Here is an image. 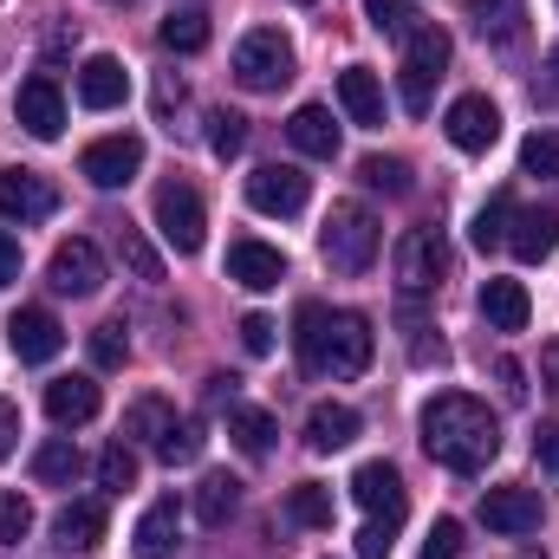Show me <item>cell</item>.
Returning a JSON list of instances; mask_svg holds the SVG:
<instances>
[{
  "instance_id": "1",
  "label": "cell",
  "mask_w": 559,
  "mask_h": 559,
  "mask_svg": "<svg viewBox=\"0 0 559 559\" xmlns=\"http://www.w3.org/2000/svg\"><path fill=\"white\" fill-rule=\"evenodd\" d=\"M417 429H423L429 462H442L449 475H481V468L501 455V423H495V411H488L481 397H468V391L429 397Z\"/></svg>"
},
{
  "instance_id": "2",
  "label": "cell",
  "mask_w": 559,
  "mask_h": 559,
  "mask_svg": "<svg viewBox=\"0 0 559 559\" xmlns=\"http://www.w3.org/2000/svg\"><path fill=\"white\" fill-rule=\"evenodd\" d=\"M293 352L312 378H365L371 352H378V332H371L365 312H325L319 299H306L299 319H293Z\"/></svg>"
},
{
  "instance_id": "3",
  "label": "cell",
  "mask_w": 559,
  "mask_h": 559,
  "mask_svg": "<svg viewBox=\"0 0 559 559\" xmlns=\"http://www.w3.org/2000/svg\"><path fill=\"white\" fill-rule=\"evenodd\" d=\"M378 241L384 235H378V215L365 202H332V215L319 228V254H325L332 274H365L378 261Z\"/></svg>"
},
{
  "instance_id": "4",
  "label": "cell",
  "mask_w": 559,
  "mask_h": 559,
  "mask_svg": "<svg viewBox=\"0 0 559 559\" xmlns=\"http://www.w3.org/2000/svg\"><path fill=\"white\" fill-rule=\"evenodd\" d=\"M442 66H449V33L423 20L417 33L404 39V79H397V92H404V111H411V118L429 111V92H436Z\"/></svg>"
},
{
  "instance_id": "5",
  "label": "cell",
  "mask_w": 559,
  "mask_h": 559,
  "mask_svg": "<svg viewBox=\"0 0 559 559\" xmlns=\"http://www.w3.org/2000/svg\"><path fill=\"white\" fill-rule=\"evenodd\" d=\"M235 79H241L248 92H280V85L293 79V46H286L280 26H254V33L235 46Z\"/></svg>"
},
{
  "instance_id": "6",
  "label": "cell",
  "mask_w": 559,
  "mask_h": 559,
  "mask_svg": "<svg viewBox=\"0 0 559 559\" xmlns=\"http://www.w3.org/2000/svg\"><path fill=\"white\" fill-rule=\"evenodd\" d=\"M156 235H163L176 254H202L209 215H202V195H195L189 182H163V189H156Z\"/></svg>"
},
{
  "instance_id": "7",
  "label": "cell",
  "mask_w": 559,
  "mask_h": 559,
  "mask_svg": "<svg viewBox=\"0 0 559 559\" xmlns=\"http://www.w3.org/2000/svg\"><path fill=\"white\" fill-rule=\"evenodd\" d=\"M442 274H449V248H442V235H436V228H411V235L397 241V286H404V299L436 293Z\"/></svg>"
},
{
  "instance_id": "8",
  "label": "cell",
  "mask_w": 559,
  "mask_h": 559,
  "mask_svg": "<svg viewBox=\"0 0 559 559\" xmlns=\"http://www.w3.org/2000/svg\"><path fill=\"white\" fill-rule=\"evenodd\" d=\"M138 169H143V138L138 131H118V138L85 143V156H79V176H85L92 189H124Z\"/></svg>"
},
{
  "instance_id": "9",
  "label": "cell",
  "mask_w": 559,
  "mask_h": 559,
  "mask_svg": "<svg viewBox=\"0 0 559 559\" xmlns=\"http://www.w3.org/2000/svg\"><path fill=\"white\" fill-rule=\"evenodd\" d=\"M46 280H52V293H66V299H92V293L105 286V254H98L85 235H72V241L52 248Z\"/></svg>"
},
{
  "instance_id": "10",
  "label": "cell",
  "mask_w": 559,
  "mask_h": 559,
  "mask_svg": "<svg viewBox=\"0 0 559 559\" xmlns=\"http://www.w3.org/2000/svg\"><path fill=\"white\" fill-rule=\"evenodd\" d=\"M352 501H358L371 521H384V527H397V521L411 514L404 475H397L391 462H358V475H352Z\"/></svg>"
},
{
  "instance_id": "11",
  "label": "cell",
  "mask_w": 559,
  "mask_h": 559,
  "mask_svg": "<svg viewBox=\"0 0 559 559\" xmlns=\"http://www.w3.org/2000/svg\"><path fill=\"white\" fill-rule=\"evenodd\" d=\"M306 195H312V176L306 169H293V163H261L254 176H248V202L261 209V215H299L306 209Z\"/></svg>"
},
{
  "instance_id": "12",
  "label": "cell",
  "mask_w": 559,
  "mask_h": 559,
  "mask_svg": "<svg viewBox=\"0 0 559 559\" xmlns=\"http://www.w3.org/2000/svg\"><path fill=\"white\" fill-rule=\"evenodd\" d=\"M52 209H59V189H52L46 176H33V169H0V222L33 228V222H46Z\"/></svg>"
},
{
  "instance_id": "13",
  "label": "cell",
  "mask_w": 559,
  "mask_h": 559,
  "mask_svg": "<svg viewBox=\"0 0 559 559\" xmlns=\"http://www.w3.org/2000/svg\"><path fill=\"white\" fill-rule=\"evenodd\" d=\"M7 345H13L20 365H52L59 345H66V325H59L46 306H20V312L7 319Z\"/></svg>"
},
{
  "instance_id": "14",
  "label": "cell",
  "mask_w": 559,
  "mask_h": 559,
  "mask_svg": "<svg viewBox=\"0 0 559 559\" xmlns=\"http://www.w3.org/2000/svg\"><path fill=\"white\" fill-rule=\"evenodd\" d=\"M442 131H449V143H455L462 156H481V150H495V138H501V111H495V98L468 92V98H455V105H449Z\"/></svg>"
},
{
  "instance_id": "15",
  "label": "cell",
  "mask_w": 559,
  "mask_h": 559,
  "mask_svg": "<svg viewBox=\"0 0 559 559\" xmlns=\"http://www.w3.org/2000/svg\"><path fill=\"white\" fill-rule=\"evenodd\" d=\"M13 118H20V131L39 143H52L66 131V98H59V85L46 79V72H33L26 85H20V98H13Z\"/></svg>"
},
{
  "instance_id": "16",
  "label": "cell",
  "mask_w": 559,
  "mask_h": 559,
  "mask_svg": "<svg viewBox=\"0 0 559 559\" xmlns=\"http://www.w3.org/2000/svg\"><path fill=\"white\" fill-rule=\"evenodd\" d=\"M540 495L534 488H488L481 495V527L488 534H508V540H521V534H534L540 527Z\"/></svg>"
},
{
  "instance_id": "17",
  "label": "cell",
  "mask_w": 559,
  "mask_h": 559,
  "mask_svg": "<svg viewBox=\"0 0 559 559\" xmlns=\"http://www.w3.org/2000/svg\"><path fill=\"white\" fill-rule=\"evenodd\" d=\"M228 280L248 286V293H274L286 280V254L267 248V241H254V235H241V241H228Z\"/></svg>"
},
{
  "instance_id": "18",
  "label": "cell",
  "mask_w": 559,
  "mask_h": 559,
  "mask_svg": "<svg viewBox=\"0 0 559 559\" xmlns=\"http://www.w3.org/2000/svg\"><path fill=\"white\" fill-rule=\"evenodd\" d=\"M124 98H131V72H124V59L92 52V59L79 66V105H85V111H118Z\"/></svg>"
},
{
  "instance_id": "19",
  "label": "cell",
  "mask_w": 559,
  "mask_h": 559,
  "mask_svg": "<svg viewBox=\"0 0 559 559\" xmlns=\"http://www.w3.org/2000/svg\"><path fill=\"white\" fill-rule=\"evenodd\" d=\"M559 248V209H514V222H508V254L514 261H547Z\"/></svg>"
},
{
  "instance_id": "20",
  "label": "cell",
  "mask_w": 559,
  "mask_h": 559,
  "mask_svg": "<svg viewBox=\"0 0 559 559\" xmlns=\"http://www.w3.org/2000/svg\"><path fill=\"white\" fill-rule=\"evenodd\" d=\"M176 540H182V508H176V495H163V501L143 508L131 547H138V559H169L176 554Z\"/></svg>"
},
{
  "instance_id": "21",
  "label": "cell",
  "mask_w": 559,
  "mask_h": 559,
  "mask_svg": "<svg viewBox=\"0 0 559 559\" xmlns=\"http://www.w3.org/2000/svg\"><path fill=\"white\" fill-rule=\"evenodd\" d=\"M338 105H345L352 124L378 131V124H384V85H378V72H371V66H345V72H338Z\"/></svg>"
},
{
  "instance_id": "22",
  "label": "cell",
  "mask_w": 559,
  "mask_h": 559,
  "mask_svg": "<svg viewBox=\"0 0 559 559\" xmlns=\"http://www.w3.org/2000/svg\"><path fill=\"white\" fill-rule=\"evenodd\" d=\"M98 384L92 378H52L46 384V417L59 423V429H79V423H92L98 417Z\"/></svg>"
},
{
  "instance_id": "23",
  "label": "cell",
  "mask_w": 559,
  "mask_h": 559,
  "mask_svg": "<svg viewBox=\"0 0 559 559\" xmlns=\"http://www.w3.org/2000/svg\"><path fill=\"white\" fill-rule=\"evenodd\" d=\"M481 319L495 325V332H527V319H534V299H527V286L521 280H495L481 286Z\"/></svg>"
},
{
  "instance_id": "24",
  "label": "cell",
  "mask_w": 559,
  "mask_h": 559,
  "mask_svg": "<svg viewBox=\"0 0 559 559\" xmlns=\"http://www.w3.org/2000/svg\"><path fill=\"white\" fill-rule=\"evenodd\" d=\"M286 143H293L299 156L332 163V156H338V124H332V111H325V105H299V111L286 118Z\"/></svg>"
},
{
  "instance_id": "25",
  "label": "cell",
  "mask_w": 559,
  "mask_h": 559,
  "mask_svg": "<svg viewBox=\"0 0 559 559\" xmlns=\"http://www.w3.org/2000/svg\"><path fill=\"white\" fill-rule=\"evenodd\" d=\"M52 534H59V547H72V554L105 547V501H66L59 521H52Z\"/></svg>"
},
{
  "instance_id": "26",
  "label": "cell",
  "mask_w": 559,
  "mask_h": 559,
  "mask_svg": "<svg viewBox=\"0 0 559 559\" xmlns=\"http://www.w3.org/2000/svg\"><path fill=\"white\" fill-rule=\"evenodd\" d=\"M468 20L488 46H514L527 33V0H468Z\"/></svg>"
},
{
  "instance_id": "27",
  "label": "cell",
  "mask_w": 559,
  "mask_h": 559,
  "mask_svg": "<svg viewBox=\"0 0 559 559\" xmlns=\"http://www.w3.org/2000/svg\"><path fill=\"white\" fill-rule=\"evenodd\" d=\"M306 442H312L319 455L352 449V442H358V411H352V404H312V417H306Z\"/></svg>"
},
{
  "instance_id": "28",
  "label": "cell",
  "mask_w": 559,
  "mask_h": 559,
  "mask_svg": "<svg viewBox=\"0 0 559 559\" xmlns=\"http://www.w3.org/2000/svg\"><path fill=\"white\" fill-rule=\"evenodd\" d=\"M79 468H85V455H79V442H66V436H52V442L33 449V481H39V488H72Z\"/></svg>"
},
{
  "instance_id": "29",
  "label": "cell",
  "mask_w": 559,
  "mask_h": 559,
  "mask_svg": "<svg viewBox=\"0 0 559 559\" xmlns=\"http://www.w3.org/2000/svg\"><path fill=\"white\" fill-rule=\"evenodd\" d=\"M228 436H235V449L241 455H267L274 449V417L267 411H254V404H228Z\"/></svg>"
},
{
  "instance_id": "30",
  "label": "cell",
  "mask_w": 559,
  "mask_h": 559,
  "mask_svg": "<svg viewBox=\"0 0 559 559\" xmlns=\"http://www.w3.org/2000/svg\"><path fill=\"white\" fill-rule=\"evenodd\" d=\"M156 39H163L169 52H202V46H209V13H202V7H169V20L156 26Z\"/></svg>"
},
{
  "instance_id": "31",
  "label": "cell",
  "mask_w": 559,
  "mask_h": 559,
  "mask_svg": "<svg viewBox=\"0 0 559 559\" xmlns=\"http://www.w3.org/2000/svg\"><path fill=\"white\" fill-rule=\"evenodd\" d=\"M235 508H241V481H235V475H202V488H195V521H202V527H222Z\"/></svg>"
},
{
  "instance_id": "32",
  "label": "cell",
  "mask_w": 559,
  "mask_h": 559,
  "mask_svg": "<svg viewBox=\"0 0 559 559\" xmlns=\"http://www.w3.org/2000/svg\"><path fill=\"white\" fill-rule=\"evenodd\" d=\"M169 429H176V411H169L163 397H138V404L124 411V436H131V442H150V449H156Z\"/></svg>"
},
{
  "instance_id": "33",
  "label": "cell",
  "mask_w": 559,
  "mask_h": 559,
  "mask_svg": "<svg viewBox=\"0 0 559 559\" xmlns=\"http://www.w3.org/2000/svg\"><path fill=\"white\" fill-rule=\"evenodd\" d=\"M286 521L293 527H332V488L325 481H299L286 495Z\"/></svg>"
},
{
  "instance_id": "34",
  "label": "cell",
  "mask_w": 559,
  "mask_h": 559,
  "mask_svg": "<svg viewBox=\"0 0 559 559\" xmlns=\"http://www.w3.org/2000/svg\"><path fill=\"white\" fill-rule=\"evenodd\" d=\"M365 20H371L384 39H397V46H404V39L423 26V13L411 7V0H365Z\"/></svg>"
},
{
  "instance_id": "35",
  "label": "cell",
  "mask_w": 559,
  "mask_h": 559,
  "mask_svg": "<svg viewBox=\"0 0 559 559\" xmlns=\"http://www.w3.org/2000/svg\"><path fill=\"white\" fill-rule=\"evenodd\" d=\"M358 176H365V189H384V195H411L417 189V176H411L404 156H365Z\"/></svg>"
},
{
  "instance_id": "36",
  "label": "cell",
  "mask_w": 559,
  "mask_h": 559,
  "mask_svg": "<svg viewBox=\"0 0 559 559\" xmlns=\"http://www.w3.org/2000/svg\"><path fill=\"white\" fill-rule=\"evenodd\" d=\"M508 222H514V202L508 195H488V209L475 215V228H468V241L488 254V248H508Z\"/></svg>"
},
{
  "instance_id": "37",
  "label": "cell",
  "mask_w": 559,
  "mask_h": 559,
  "mask_svg": "<svg viewBox=\"0 0 559 559\" xmlns=\"http://www.w3.org/2000/svg\"><path fill=\"white\" fill-rule=\"evenodd\" d=\"M131 358V332H124V319H105L98 332H92V365L98 371H118Z\"/></svg>"
},
{
  "instance_id": "38",
  "label": "cell",
  "mask_w": 559,
  "mask_h": 559,
  "mask_svg": "<svg viewBox=\"0 0 559 559\" xmlns=\"http://www.w3.org/2000/svg\"><path fill=\"white\" fill-rule=\"evenodd\" d=\"M118 254H124V267H131V274H138V280H150V286L163 280V261H156V248L143 241L138 228H131V222L118 228Z\"/></svg>"
},
{
  "instance_id": "39",
  "label": "cell",
  "mask_w": 559,
  "mask_h": 559,
  "mask_svg": "<svg viewBox=\"0 0 559 559\" xmlns=\"http://www.w3.org/2000/svg\"><path fill=\"white\" fill-rule=\"evenodd\" d=\"M202 442H209V436H202V423H176V429L156 442V455H163L169 468H189V462L202 455Z\"/></svg>"
},
{
  "instance_id": "40",
  "label": "cell",
  "mask_w": 559,
  "mask_h": 559,
  "mask_svg": "<svg viewBox=\"0 0 559 559\" xmlns=\"http://www.w3.org/2000/svg\"><path fill=\"white\" fill-rule=\"evenodd\" d=\"M98 481H105L111 495H124V488H138V455H131V442H111V449L98 455Z\"/></svg>"
},
{
  "instance_id": "41",
  "label": "cell",
  "mask_w": 559,
  "mask_h": 559,
  "mask_svg": "<svg viewBox=\"0 0 559 559\" xmlns=\"http://www.w3.org/2000/svg\"><path fill=\"white\" fill-rule=\"evenodd\" d=\"M241 143H248V118L241 111H209V150L228 163V156H241Z\"/></svg>"
},
{
  "instance_id": "42",
  "label": "cell",
  "mask_w": 559,
  "mask_h": 559,
  "mask_svg": "<svg viewBox=\"0 0 559 559\" xmlns=\"http://www.w3.org/2000/svg\"><path fill=\"white\" fill-rule=\"evenodd\" d=\"M521 169H527V176H547V182H559V131H534V138L521 143Z\"/></svg>"
},
{
  "instance_id": "43",
  "label": "cell",
  "mask_w": 559,
  "mask_h": 559,
  "mask_svg": "<svg viewBox=\"0 0 559 559\" xmlns=\"http://www.w3.org/2000/svg\"><path fill=\"white\" fill-rule=\"evenodd\" d=\"M33 534V501L26 495H0V547H20Z\"/></svg>"
},
{
  "instance_id": "44",
  "label": "cell",
  "mask_w": 559,
  "mask_h": 559,
  "mask_svg": "<svg viewBox=\"0 0 559 559\" xmlns=\"http://www.w3.org/2000/svg\"><path fill=\"white\" fill-rule=\"evenodd\" d=\"M274 319H267V312H248V319H241V352H248V358H267V352H274Z\"/></svg>"
},
{
  "instance_id": "45",
  "label": "cell",
  "mask_w": 559,
  "mask_h": 559,
  "mask_svg": "<svg viewBox=\"0 0 559 559\" xmlns=\"http://www.w3.org/2000/svg\"><path fill=\"white\" fill-rule=\"evenodd\" d=\"M423 559H462V527L455 521H436L429 540H423Z\"/></svg>"
},
{
  "instance_id": "46",
  "label": "cell",
  "mask_w": 559,
  "mask_h": 559,
  "mask_svg": "<svg viewBox=\"0 0 559 559\" xmlns=\"http://www.w3.org/2000/svg\"><path fill=\"white\" fill-rule=\"evenodd\" d=\"M391 534H397V527H384V521H371V527L358 534V559H391Z\"/></svg>"
},
{
  "instance_id": "47",
  "label": "cell",
  "mask_w": 559,
  "mask_h": 559,
  "mask_svg": "<svg viewBox=\"0 0 559 559\" xmlns=\"http://www.w3.org/2000/svg\"><path fill=\"white\" fill-rule=\"evenodd\" d=\"M534 455H540V468L559 475V423H540V429H534Z\"/></svg>"
},
{
  "instance_id": "48",
  "label": "cell",
  "mask_w": 559,
  "mask_h": 559,
  "mask_svg": "<svg viewBox=\"0 0 559 559\" xmlns=\"http://www.w3.org/2000/svg\"><path fill=\"white\" fill-rule=\"evenodd\" d=\"M13 449H20V404H7V397H0V462H7Z\"/></svg>"
},
{
  "instance_id": "49",
  "label": "cell",
  "mask_w": 559,
  "mask_h": 559,
  "mask_svg": "<svg viewBox=\"0 0 559 559\" xmlns=\"http://www.w3.org/2000/svg\"><path fill=\"white\" fill-rule=\"evenodd\" d=\"M540 98L559 105V46H547V66H540Z\"/></svg>"
},
{
  "instance_id": "50",
  "label": "cell",
  "mask_w": 559,
  "mask_h": 559,
  "mask_svg": "<svg viewBox=\"0 0 559 559\" xmlns=\"http://www.w3.org/2000/svg\"><path fill=\"white\" fill-rule=\"evenodd\" d=\"M13 280H20V241L0 235V286H13Z\"/></svg>"
},
{
  "instance_id": "51",
  "label": "cell",
  "mask_w": 559,
  "mask_h": 559,
  "mask_svg": "<svg viewBox=\"0 0 559 559\" xmlns=\"http://www.w3.org/2000/svg\"><path fill=\"white\" fill-rule=\"evenodd\" d=\"M540 378H547V391L559 397V338H547V345H540Z\"/></svg>"
},
{
  "instance_id": "52",
  "label": "cell",
  "mask_w": 559,
  "mask_h": 559,
  "mask_svg": "<svg viewBox=\"0 0 559 559\" xmlns=\"http://www.w3.org/2000/svg\"><path fill=\"white\" fill-rule=\"evenodd\" d=\"M501 384H508V397H527V384H521V365H514V358H501Z\"/></svg>"
},
{
  "instance_id": "53",
  "label": "cell",
  "mask_w": 559,
  "mask_h": 559,
  "mask_svg": "<svg viewBox=\"0 0 559 559\" xmlns=\"http://www.w3.org/2000/svg\"><path fill=\"white\" fill-rule=\"evenodd\" d=\"M235 384L241 378H209V404H235Z\"/></svg>"
},
{
  "instance_id": "54",
  "label": "cell",
  "mask_w": 559,
  "mask_h": 559,
  "mask_svg": "<svg viewBox=\"0 0 559 559\" xmlns=\"http://www.w3.org/2000/svg\"><path fill=\"white\" fill-rule=\"evenodd\" d=\"M299 7H312V0H299Z\"/></svg>"
}]
</instances>
